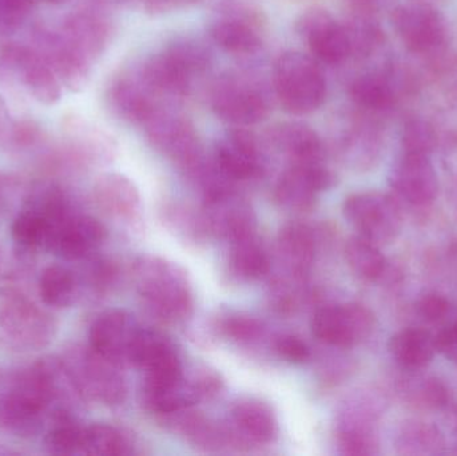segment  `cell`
<instances>
[{
    "label": "cell",
    "instance_id": "6da1fadb",
    "mask_svg": "<svg viewBox=\"0 0 457 456\" xmlns=\"http://www.w3.org/2000/svg\"><path fill=\"white\" fill-rule=\"evenodd\" d=\"M134 281L147 310L166 323H182L195 312V291L187 270L162 257L136 262Z\"/></svg>",
    "mask_w": 457,
    "mask_h": 456
},
{
    "label": "cell",
    "instance_id": "7a4b0ae2",
    "mask_svg": "<svg viewBox=\"0 0 457 456\" xmlns=\"http://www.w3.org/2000/svg\"><path fill=\"white\" fill-rule=\"evenodd\" d=\"M208 48L197 40L177 39L147 59L142 66L144 82L160 98H182L192 90L193 82L211 67Z\"/></svg>",
    "mask_w": 457,
    "mask_h": 456
},
{
    "label": "cell",
    "instance_id": "3957f363",
    "mask_svg": "<svg viewBox=\"0 0 457 456\" xmlns=\"http://www.w3.org/2000/svg\"><path fill=\"white\" fill-rule=\"evenodd\" d=\"M273 88L279 104L293 115L316 112L327 99V79L317 62L300 51H287L273 67Z\"/></svg>",
    "mask_w": 457,
    "mask_h": 456
},
{
    "label": "cell",
    "instance_id": "277c9868",
    "mask_svg": "<svg viewBox=\"0 0 457 456\" xmlns=\"http://www.w3.org/2000/svg\"><path fill=\"white\" fill-rule=\"evenodd\" d=\"M388 16L397 39L419 62L450 48V24L436 4L411 0L395 5Z\"/></svg>",
    "mask_w": 457,
    "mask_h": 456
},
{
    "label": "cell",
    "instance_id": "5b68a950",
    "mask_svg": "<svg viewBox=\"0 0 457 456\" xmlns=\"http://www.w3.org/2000/svg\"><path fill=\"white\" fill-rule=\"evenodd\" d=\"M212 110L234 128L262 122L270 114V101L260 82L246 75L228 74L211 88Z\"/></svg>",
    "mask_w": 457,
    "mask_h": 456
},
{
    "label": "cell",
    "instance_id": "8992f818",
    "mask_svg": "<svg viewBox=\"0 0 457 456\" xmlns=\"http://www.w3.org/2000/svg\"><path fill=\"white\" fill-rule=\"evenodd\" d=\"M343 213L359 236L378 246L396 241L404 227L399 201L386 193H353L344 201Z\"/></svg>",
    "mask_w": 457,
    "mask_h": 456
},
{
    "label": "cell",
    "instance_id": "52a82bcc",
    "mask_svg": "<svg viewBox=\"0 0 457 456\" xmlns=\"http://www.w3.org/2000/svg\"><path fill=\"white\" fill-rule=\"evenodd\" d=\"M142 128L154 149L190 177L208 162L197 130L187 118L161 107Z\"/></svg>",
    "mask_w": 457,
    "mask_h": 456
},
{
    "label": "cell",
    "instance_id": "ba28073f",
    "mask_svg": "<svg viewBox=\"0 0 457 456\" xmlns=\"http://www.w3.org/2000/svg\"><path fill=\"white\" fill-rule=\"evenodd\" d=\"M200 220L205 235L228 243L255 235L257 229V217L252 205L231 185L204 195Z\"/></svg>",
    "mask_w": 457,
    "mask_h": 456
},
{
    "label": "cell",
    "instance_id": "9c48e42d",
    "mask_svg": "<svg viewBox=\"0 0 457 456\" xmlns=\"http://www.w3.org/2000/svg\"><path fill=\"white\" fill-rule=\"evenodd\" d=\"M219 18L209 27L211 39L233 55H253L262 47L265 18L253 5L228 0L220 5Z\"/></svg>",
    "mask_w": 457,
    "mask_h": 456
},
{
    "label": "cell",
    "instance_id": "30bf717a",
    "mask_svg": "<svg viewBox=\"0 0 457 456\" xmlns=\"http://www.w3.org/2000/svg\"><path fill=\"white\" fill-rule=\"evenodd\" d=\"M375 315L359 303L328 305L316 311L311 321L312 334L322 344L349 350L370 339L375 329Z\"/></svg>",
    "mask_w": 457,
    "mask_h": 456
},
{
    "label": "cell",
    "instance_id": "8fae6325",
    "mask_svg": "<svg viewBox=\"0 0 457 456\" xmlns=\"http://www.w3.org/2000/svg\"><path fill=\"white\" fill-rule=\"evenodd\" d=\"M381 402L370 394H359L344 403L337 418L336 444L343 455L378 454V419Z\"/></svg>",
    "mask_w": 457,
    "mask_h": 456
},
{
    "label": "cell",
    "instance_id": "7c38bea8",
    "mask_svg": "<svg viewBox=\"0 0 457 456\" xmlns=\"http://www.w3.org/2000/svg\"><path fill=\"white\" fill-rule=\"evenodd\" d=\"M341 161L354 171L372 170L386 149V122L352 110L337 141Z\"/></svg>",
    "mask_w": 457,
    "mask_h": 456
},
{
    "label": "cell",
    "instance_id": "4fadbf2b",
    "mask_svg": "<svg viewBox=\"0 0 457 456\" xmlns=\"http://www.w3.org/2000/svg\"><path fill=\"white\" fill-rule=\"evenodd\" d=\"M120 364L96 351H82L69 366L78 390L83 398L98 402L104 406H120L126 398L125 377L120 374Z\"/></svg>",
    "mask_w": 457,
    "mask_h": 456
},
{
    "label": "cell",
    "instance_id": "5bb4252c",
    "mask_svg": "<svg viewBox=\"0 0 457 456\" xmlns=\"http://www.w3.org/2000/svg\"><path fill=\"white\" fill-rule=\"evenodd\" d=\"M388 182L397 201L413 208H428L439 195V177L431 155L400 152Z\"/></svg>",
    "mask_w": 457,
    "mask_h": 456
},
{
    "label": "cell",
    "instance_id": "9a60e30c",
    "mask_svg": "<svg viewBox=\"0 0 457 456\" xmlns=\"http://www.w3.org/2000/svg\"><path fill=\"white\" fill-rule=\"evenodd\" d=\"M0 64L19 78L35 101L45 106L61 101L63 86L34 47L8 43L0 50Z\"/></svg>",
    "mask_w": 457,
    "mask_h": 456
},
{
    "label": "cell",
    "instance_id": "2e32d148",
    "mask_svg": "<svg viewBox=\"0 0 457 456\" xmlns=\"http://www.w3.org/2000/svg\"><path fill=\"white\" fill-rule=\"evenodd\" d=\"M0 329L13 344L39 350L53 340L55 323L26 297L8 296L0 303Z\"/></svg>",
    "mask_w": 457,
    "mask_h": 456
},
{
    "label": "cell",
    "instance_id": "e0dca14e",
    "mask_svg": "<svg viewBox=\"0 0 457 456\" xmlns=\"http://www.w3.org/2000/svg\"><path fill=\"white\" fill-rule=\"evenodd\" d=\"M298 35L305 40L312 55L329 66L351 61L345 24L324 8H311L295 23Z\"/></svg>",
    "mask_w": 457,
    "mask_h": 456
},
{
    "label": "cell",
    "instance_id": "ac0fdd59",
    "mask_svg": "<svg viewBox=\"0 0 457 456\" xmlns=\"http://www.w3.org/2000/svg\"><path fill=\"white\" fill-rule=\"evenodd\" d=\"M335 182V173L325 162L290 163L277 181L274 197L287 211H308L316 205L320 193Z\"/></svg>",
    "mask_w": 457,
    "mask_h": 456
},
{
    "label": "cell",
    "instance_id": "d6986e66",
    "mask_svg": "<svg viewBox=\"0 0 457 456\" xmlns=\"http://www.w3.org/2000/svg\"><path fill=\"white\" fill-rule=\"evenodd\" d=\"M213 162L219 173L230 184L254 181L265 171L260 141L246 128H234L228 131L217 145Z\"/></svg>",
    "mask_w": 457,
    "mask_h": 456
},
{
    "label": "cell",
    "instance_id": "ffe728a7",
    "mask_svg": "<svg viewBox=\"0 0 457 456\" xmlns=\"http://www.w3.org/2000/svg\"><path fill=\"white\" fill-rule=\"evenodd\" d=\"M61 125L63 149L78 166L109 162L114 158L115 139L96 120L80 112H69Z\"/></svg>",
    "mask_w": 457,
    "mask_h": 456
},
{
    "label": "cell",
    "instance_id": "44dd1931",
    "mask_svg": "<svg viewBox=\"0 0 457 456\" xmlns=\"http://www.w3.org/2000/svg\"><path fill=\"white\" fill-rule=\"evenodd\" d=\"M32 47L43 56L63 88L71 93H80L87 87L94 64L80 55L62 32L37 29Z\"/></svg>",
    "mask_w": 457,
    "mask_h": 456
},
{
    "label": "cell",
    "instance_id": "7402d4cb",
    "mask_svg": "<svg viewBox=\"0 0 457 456\" xmlns=\"http://www.w3.org/2000/svg\"><path fill=\"white\" fill-rule=\"evenodd\" d=\"M142 329L144 327L126 311H107L91 326L90 348L120 366L131 364Z\"/></svg>",
    "mask_w": 457,
    "mask_h": 456
},
{
    "label": "cell",
    "instance_id": "603a6c76",
    "mask_svg": "<svg viewBox=\"0 0 457 456\" xmlns=\"http://www.w3.org/2000/svg\"><path fill=\"white\" fill-rule=\"evenodd\" d=\"M106 238V228L101 221L85 214H70L54 228L48 251L66 260L90 256Z\"/></svg>",
    "mask_w": 457,
    "mask_h": 456
},
{
    "label": "cell",
    "instance_id": "cb8c5ba5",
    "mask_svg": "<svg viewBox=\"0 0 457 456\" xmlns=\"http://www.w3.org/2000/svg\"><path fill=\"white\" fill-rule=\"evenodd\" d=\"M112 112L126 122L144 126L161 107L160 96L144 82L141 75H120L107 91Z\"/></svg>",
    "mask_w": 457,
    "mask_h": 456
},
{
    "label": "cell",
    "instance_id": "d4e9b609",
    "mask_svg": "<svg viewBox=\"0 0 457 456\" xmlns=\"http://www.w3.org/2000/svg\"><path fill=\"white\" fill-rule=\"evenodd\" d=\"M61 32L80 55L94 64L112 42V26L102 13L83 10L67 16Z\"/></svg>",
    "mask_w": 457,
    "mask_h": 456
},
{
    "label": "cell",
    "instance_id": "484cf974",
    "mask_svg": "<svg viewBox=\"0 0 457 456\" xmlns=\"http://www.w3.org/2000/svg\"><path fill=\"white\" fill-rule=\"evenodd\" d=\"M242 446L269 444L279 434L278 419L273 409L255 398L241 399L230 410V426Z\"/></svg>",
    "mask_w": 457,
    "mask_h": 456
},
{
    "label": "cell",
    "instance_id": "4316f807",
    "mask_svg": "<svg viewBox=\"0 0 457 456\" xmlns=\"http://www.w3.org/2000/svg\"><path fill=\"white\" fill-rule=\"evenodd\" d=\"M268 139L290 163L324 162L327 157L321 137L306 123H277L269 130Z\"/></svg>",
    "mask_w": 457,
    "mask_h": 456
},
{
    "label": "cell",
    "instance_id": "83f0119b",
    "mask_svg": "<svg viewBox=\"0 0 457 456\" xmlns=\"http://www.w3.org/2000/svg\"><path fill=\"white\" fill-rule=\"evenodd\" d=\"M96 206L112 219L133 221L141 213V195L130 178L118 173L104 174L94 185Z\"/></svg>",
    "mask_w": 457,
    "mask_h": 456
},
{
    "label": "cell",
    "instance_id": "f1b7e54d",
    "mask_svg": "<svg viewBox=\"0 0 457 456\" xmlns=\"http://www.w3.org/2000/svg\"><path fill=\"white\" fill-rule=\"evenodd\" d=\"M316 237L308 225L293 222L278 233L277 253L293 278H305L316 259Z\"/></svg>",
    "mask_w": 457,
    "mask_h": 456
},
{
    "label": "cell",
    "instance_id": "f546056e",
    "mask_svg": "<svg viewBox=\"0 0 457 456\" xmlns=\"http://www.w3.org/2000/svg\"><path fill=\"white\" fill-rule=\"evenodd\" d=\"M420 64L423 94H429L439 106L457 112V51L450 47Z\"/></svg>",
    "mask_w": 457,
    "mask_h": 456
},
{
    "label": "cell",
    "instance_id": "4dcf8cb0",
    "mask_svg": "<svg viewBox=\"0 0 457 456\" xmlns=\"http://www.w3.org/2000/svg\"><path fill=\"white\" fill-rule=\"evenodd\" d=\"M348 34L349 47H351L352 61L384 62L391 58L388 55V37L380 24V19L370 16L351 15L345 21Z\"/></svg>",
    "mask_w": 457,
    "mask_h": 456
},
{
    "label": "cell",
    "instance_id": "1f68e13d",
    "mask_svg": "<svg viewBox=\"0 0 457 456\" xmlns=\"http://www.w3.org/2000/svg\"><path fill=\"white\" fill-rule=\"evenodd\" d=\"M46 411L47 407L12 388L0 398V428L16 436L29 438L42 430Z\"/></svg>",
    "mask_w": 457,
    "mask_h": 456
},
{
    "label": "cell",
    "instance_id": "d6a6232c",
    "mask_svg": "<svg viewBox=\"0 0 457 456\" xmlns=\"http://www.w3.org/2000/svg\"><path fill=\"white\" fill-rule=\"evenodd\" d=\"M389 353L407 371L426 369L437 353L436 336L421 328H404L389 339Z\"/></svg>",
    "mask_w": 457,
    "mask_h": 456
},
{
    "label": "cell",
    "instance_id": "836d02e7",
    "mask_svg": "<svg viewBox=\"0 0 457 456\" xmlns=\"http://www.w3.org/2000/svg\"><path fill=\"white\" fill-rule=\"evenodd\" d=\"M395 449L399 455H440L447 452L445 434L434 423L411 419L403 423L395 438Z\"/></svg>",
    "mask_w": 457,
    "mask_h": 456
},
{
    "label": "cell",
    "instance_id": "e575fe53",
    "mask_svg": "<svg viewBox=\"0 0 457 456\" xmlns=\"http://www.w3.org/2000/svg\"><path fill=\"white\" fill-rule=\"evenodd\" d=\"M228 270L242 281H255L270 272V259L255 235L230 243Z\"/></svg>",
    "mask_w": 457,
    "mask_h": 456
},
{
    "label": "cell",
    "instance_id": "d590c367",
    "mask_svg": "<svg viewBox=\"0 0 457 456\" xmlns=\"http://www.w3.org/2000/svg\"><path fill=\"white\" fill-rule=\"evenodd\" d=\"M443 134L427 115L408 112L400 126V152L432 155L439 150Z\"/></svg>",
    "mask_w": 457,
    "mask_h": 456
},
{
    "label": "cell",
    "instance_id": "8d00e7d4",
    "mask_svg": "<svg viewBox=\"0 0 457 456\" xmlns=\"http://www.w3.org/2000/svg\"><path fill=\"white\" fill-rule=\"evenodd\" d=\"M345 260L349 269L367 283L380 281L388 272V262L380 246L361 236L352 237L346 243Z\"/></svg>",
    "mask_w": 457,
    "mask_h": 456
},
{
    "label": "cell",
    "instance_id": "74e56055",
    "mask_svg": "<svg viewBox=\"0 0 457 456\" xmlns=\"http://www.w3.org/2000/svg\"><path fill=\"white\" fill-rule=\"evenodd\" d=\"M39 294L50 307H70L79 294V280L69 268L53 265L46 268L40 276Z\"/></svg>",
    "mask_w": 457,
    "mask_h": 456
},
{
    "label": "cell",
    "instance_id": "f35d334b",
    "mask_svg": "<svg viewBox=\"0 0 457 456\" xmlns=\"http://www.w3.org/2000/svg\"><path fill=\"white\" fill-rule=\"evenodd\" d=\"M131 452V444L128 436L104 423L88 426L83 431L82 454L101 456H120Z\"/></svg>",
    "mask_w": 457,
    "mask_h": 456
},
{
    "label": "cell",
    "instance_id": "ab89813d",
    "mask_svg": "<svg viewBox=\"0 0 457 456\" xmlns=\"http://www.w3.org/2000/svg\"><path fill=\"white\" fill-rule=\"evenodd\" d=\"M55 422L46 435L45 444L48 452L55 455L82 454L83 431L74 418L63 409L56 412Z\"/></svg>",
    "mask_w": 457,
    "mask_h": 456
},
{
    "label": "cell",
    "instance_id": "60d3db41",
    "mask_svg": "<svg viewBox=\"0 0 457 456\" xmlns=\"http://www.w3.org/2000/svg\"><path fill=\"white\" fill-rule=\"evenodd\" d=\"M54 225L46 217L29 208L16 217L12 224V237L27 249L46 248L50 243Z\"/></svg>",
    "mask_w": 457,
    "mask_h": 456
},
{
    "label": "cell",
    "instance_id": "b9f144b4",
    "mask_svg": "<svg viewBox=\"0 0 457 456\" xmlns=\"http://www.w3.org/2000/svg\"><path fill=\"white\" fill-rule=\"evenodd\" d=\"M412 406L423 410H442L450 403V391L442 380L431 377H413L403 388Z\"/></svg>",
    "mask_w": 457,
    "mask_h": 456
},
{
    "label": "cell",
    "instance_id": "7bdbcfd3",
    "mask_svg": "<svg viewBox=\"0 0 457 456\" xmlns=\"http://www.w3.org/2000/svg\"><path fill=\"white\" fill-rule=\"evenodd\" d=\"M219 331L231 342L250 344L262 336L263 327L261 321L253 316L230 312L220 319Z\"/></svg>",
    "mask_w": 457,
    "mask_h": 456
},
{
    "label": "cell",
    "instance_id": "ee69618b",
    "mask_svg": "<svg viewBox=\"0 0 457 456\" xmlns=\"http://www.w3.org/2000/svg\"><path fill=\"white\" fill-rule=\"evenodd\" d=\"M190 385L197 396L198 403L209 402L219 396L224 390V379L216 369L197 366L187 371Z\"/></svg>",
    "mask_w": 457,
    "mask_h": 456
},
{
    "label": "cell",
    "instance_id": "f6af8a7d",
    "mask_svg": "<svg viewBox=\"0 0 457 456\" xmlns=\"http://www.w3.org/2000/svg\"><path fill=\"white\" fill-rule=\"evenodd\" d=\"M35 0H0V37L15 34L29 19Z\"/></svg>",
    "mask_w": 457,
    "mask_h": 456
},
{
    "label": "cell",
    "instance_id": "bcb514c9",
    "mask_svg": "<svg viewBox=\"0 0 457 456\" xmlns=\"http://www.w3.org/2000/svg\"><path fill=\"white\" fill-rule=\"evenodd\" d=\"M415 311L427 323H439L450 315L451 303L437 292H427L416 300Z\"/></svg>",
    "mask_w": 457,
    "mask_h": 456
},
{
    "label": "cell",
    "instance_id": "7dc6e473",
    "mask_svg": "<svg viewBox=\"0 0 457 456\" xmlns=\"http://www.w3.org/2000/svg\"><path fill=\"white\" fill-rule=\"evenodd\" d=\"M274 351L282 361L303 364L311 359V348L301 337L292 334L279 335L274 340Z\"/></svg>",
    "mask_w": 457,
    "mask_h": 456
},
{
    "label": "cell",
    "instance_id": "c3c4849f",
    "mask_svg": "<svg viewBox=\"0 0 457 456\" xmlns=\"http://www.w3.org/2000/svg\"><path fill=\"white\" fill-rule=\"evenodd\" d=\"M8 142L19 149H27V147L35 146L39 144L43 138L42 128L39 123L32 120H19L11 123L10 130H8Z\"/></svg>",
    "mask_w": 457,
    "mask_h": 456
},
{
    "label": "cell",
    "instance_id": "681fc988",
    "mask_svg": "<svg viewBox=\"0 0 457 456\" xmlns=\"http://www.w3.org/2000/svg\"><path fill=\"white\" fill-rule=\"evenodd\" d=\"M134 10L147 13H165L181 8L192 7L204 0H120Z\"/></svg>",
    "mask_w": 457,
    "mask_h": 456
},
{
    "label": "cell",
    "instance_id": "f907efd6",
    "mask_svg": "<svg viewBox=\"0 0 457 456\" xmlns=\"http://www.w3.org/2000/svg\"><path fill=\"white\" fill-rule=\"evenodd\" d=\"M439 150L443 169L457 190V129L443 134Z\"/></svg>",
    "mask_w": 457,
    "mask_h": 456
},
{
    "label": "cell",
    "instance_id": "816d5d0a",
    "mask_svg": "<svg viewBox=\"0 0 457 456\" xmlns=\"http://www.w3.org/2000/svg\"><path fill=\"white\" fill-rule=\"evenodd\" d=\"M353 15L380 19L384 13L391 12L396 5L395 0H344Z\"/></svg>",
    "mask_w": 457,
    "mask_h": 456
},
{
    "label": "cell",
    "instance_id": "f5cc1de1",
    "mask_svg": "<svg viewBox=\"0 0 457 456\" xmlns=\"http://www.w3.org/2000/svg\"><path fill=\"white\" fill-rule=\"evenodd\" d=\"M437 352L457 366V321L445 327L436 336Z\"/></svg>",
    "mask_w": 457,
    "mask_h": 456
},
{
    "label": "cell",
    "instance_id": "db71d44e",
    "mask_svg": "<svg viewBox=\"0 0 457 456\" xmlns=\"http://www.w3.org/2000/svg\"><path fill=\"white\" fill-rule=\"evenodd\" d=\"M35 2H42L45 3V4L50 5H61L63 4V3L69 2V0H35Z\"/></svg>",
    "mask_w": 457,
    "mask_h": 456
},
{
    "label": "cell",
    "instance_id": "11a10c76",
    "mask_svg": "<svg viewBox=\"0 0 457 456\" xmlns=\"http://www.w3.org/2000/svg\"><path fill=\"white\" fill-rule=\"evenodd\" d=\"M418 2L431 3V4L439 5L440 3L445 2V0H418Z\"/></svg>",
    "mask_w": 457,
    "mask_h": 456
}]
</instances>
